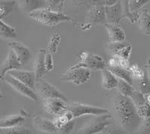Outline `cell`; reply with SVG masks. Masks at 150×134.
Here are the masks:
<instances>
[{"label":"cell","mask_w":150,"mask_h":134,"mask_svg":"<svg viewBox=\"0 0 150 134\" xmlns=\"http://www.w3.org/2000/svg\"><path fill=\"white\" fill-rule=\"evenodd\" d=\"M110 113L113 121L128 133H134L141 124L142 118L137 112L133 101L120 93L116 94L113 99Z\"/></svg>","instance_id":"1"},{"label":"cell","mask_w":150,"mask_h":134,"mask_svg":"<svg viewBox=\"0 0 150 134\" xmlns=\"http://www.w3.org/2000/svg\"><path fill=\"white\" fill-rule=\"evenodd\" d=\"M29 17L45 25L53 26L60 23L69 22L72 18L62 12H55L48 9H40L29 14Z\"/></svg>","instance_id":"2"},{"label":"cell","mask_w":150,"mask_h":134,"mask_svg":"<svg viewBox=\"0 0 150 134\" xmlns=\"http://www.w3.org/2000/svg\"><path fill=\"white\" fill-rule=\"evenodd\" d=\"M113 122L111 113L96 116L88 120L77 131V134H97Z\"/></svg>","instance_id":"3"},{"label":"cell","mask_w":150,"mask_h":134,"mask_svg":"<svg viewBox=\"0 0 150 134\" xmlns=\"http://www.w3.org/2000/svg\"><path fill=\"white\" fill-rule=\"evenodd\" d=\"M68 111L71 112L74 118L86 115H92L96 116L110 113V109L95 106L77 102H69Z\"/></svg>","instance_id":"4"},{"label":"cell","mask_w":150,"mask_h":134,"mask_svg":"<svg viewBox=\"0 0 150 134\" xmlns=\"http://www.w3.org/2000/svg\"><path fill=\"white\" fill-rule=\"evenodd\" d=\"M36 85L38 93L40 94L43 100L45 99H61L65 102L69 103L68 97L58 88L50 83L46 80L39 79L36 80Z\"/></svg>","instance_id":"5"},{"label":"cell","mask_w":150,"mask_h":134,"mask_svg":"<svg viewBox=\"0 0 150 134\" xmlns=\"http://www.w3.org/2000/svg\"><path fill=\"white\" fill-rule=\"evenodd\" d=\"M106 20L105 1H97L95 5L91 6L87 12L86 23L89 25L104 24Z\"/></svg>","instance_id":"6"},{"label":"cell","mask_w":150,"mask_h":134,"mask_svg":"<svg viewBox=\"0 0 150 134\" xmlns=\"http://www.w3.org/2000/svg\"><path fill=\"white\" fill-rule=\"evenodd\" d=\"M90 71L86 68L67 70L65 73L62 75L60 79L63 82H70L76 85H80L87 83L90 79Z\"/></svg>","instance_id":"7"},{"label":"cell","mask_w":150,"mask_h":134,"mask_svg":"<svg viewBox=\"0 0 150 134\" xmlns=\"http://www.w3.org/2000/svg\"><path fill=\"white\" fill-rule=\"evenodd\" d=\"M2 80H4L14 90L18 92L19 94L22 95L23 96H25V97L34 100V101H38V95H36L34 90H33L32 88L28 87L27 85H26L25 84L23 83H21V81L17 80V79L14 78L13 76L9 75L8 73L5 75V77H4Z\"/></svg>","instance_id":"8"},{"label":"cell","mask_w":150,"mask_h":134,"mask_svg":"<svg viewBox=\"0 0 150 134\" xmlns=\"http://www.w3.org/2000/svg\"><path fill=\"white\" fill-rule=\"evenodd\" d=\"M107 63L104 61L101 56L98 55L91 54L89 56L88 59L84 61H80L76 65H73L68 70L78 69V68H86L89 70L94 71H101L107 68Z\"/></svg>","instance_id":"9"},{"label":"cell","mask_w":150,"mask_h":134,"mask_svg":"<svg viewBox=\"0 0 150 134\" xmlns=\"http://www.w3.org/2000/svg\"><path fill=\"white\" fill-rule=\"evenodd\" d=\"M42 104L47 112L56 116H62L68 110V103L61 99H45Z\"/></svg>","instance_id":"10"},{"label":"cell","mask_w":150,"mask_h":134,"mask_svg":"<svg viewBox=\"0 0 150 134\" xmlns=\"http://www.w3.org/2000/svg\"><path fill=\"white\" fill-rule=\"evenodd\" d=\"M130 98L133 101L137 112L142 119L150 118V104H148L143 94L134 90Z\"/></svg>","instance_id":"11"},{"label":"cell","mask_w":150,"mask_h":134,"mask_svg":"<svg viewBox=\"0 0 150 134\" xmlns=\"http://www.w3.org/2000/svg\"><path fill=\"white\" fill-rule=\"evenodd\" d=\"M8 45L10 49L14 52L21 66L27 65L32 57V53L29 48L22 43L17 41H11L8 43Z\"/></svg>","instance_id":"12"},{"label":"cell","mask_w":150,"mask_h":134,"mask_svg":"<svg viewBox=\"0 0 150 134\" xmlns=\"http://www.w3.org/2000/svg\"><path fill=\"white\" fill-rule=\"evenodd\" d=\"M9 75L13 76L14 78L21 81L23 84L27 85L33 90L35 88L36 83V76L34 71H23V70H14L11 71L8 73Z\"/></svg>","instance_id":"13"},{"label":"cell","mask_w":150,"mask_h":134,"mask_svg":"<svg viewBox=\"0 0 150 134\" xmlns=\"http://www.w3.org/2000/svg\"><path fill=\"white\" fill-rule=\"evenodd\" d=\"M21 66V63L19 61L18 59L16 56L15 53L12 49H9L8 54L7 57L5 59V61L2 62V65L1 66V70H0V76L1 79L3 80L5 76L11 71L14 70H20Z\"/></svg>","instance_id":"14"},{"label":"cell","mask_w":150,"mask_h":134,"mask_svg":"<svg viewBox=\"0 0 150 134\" xmlns=\"http://www.w3.org/2000/svg\"><path fill=\"white\" fill-rule=\"evenodd\" d=\"M32 123L35 129L44 133H58V129L53 124V121L42 118L39 116H33L32 118Z\"/></svg>","instance_id":"15"},{"label":"cell","mask_w":150,"mask_h":134,"mask_svg":"<svg viewBox=\"0 0 150 134\" xmlns=\"http://www.w3.org/2000/svg\"><path fill=\"white\" fill-rule=\"evenodd\" d=\"M105 12L107 20L110 21L111 23L120 24V20L123 19V8L122 1L118 0V2L112 6H105Z\"/></svg>","instance_id":"16"},{"label":"cell","mask_w":150,"mask_h":134,"mask_svg":"<svg viewBox=\"0 0 150 134\" xmlns=\"http://www.w3.org/2000/svg\"><path fill=\"white\" fill-rule=\"evenodd\" d=\"M104 27L107 29L109 35L110 40L111 42H124L125 41V31L122 29L120 24L108 23L104 24Z\"/></svg>","instance_id":"17"},{"label":"cell","mask_w":150,"mask_h":134,"mask_svg":"<svg viewBox=\"0 0 150 134\" xmlns=\"http://www.w3.org/2000/svg\"><path fill=\"white\" fill-rule=\"evenodd\" d=\"M47 53V51L45 49H40L38 51L34 63V72L37 80L42 79L43 76L47 73L46 66H45V57Z\"/></svg>","instance_id":"18"},{"label":"cell","mask_w":150,"mask_h":134,"mask_svg":"<svg viewBox=\"0 0 150 134\" xmlns=\"http://www.w3.org/2000/svg\"><path fill=\"white\" fill-rule=\"evenodd\" d=\"M18 5L21 11L25 13H32L35 11L45 9L47 5L46 0H23L18 1Z\"/></svg>","instance_id":"19"},{"label":"cell","mask_w":150,"mask_h":134,"mask_svg":"<svg viewBox=\"0 0 150 134\" xmlns=\"http://www.w3.org/2000/svg\"><path fill=\"white\" fill-rule=\"evenodd\" d=\"M137 24L143 35H150V13L147 9H143L140 11V17Z\"/></svg>","instance_id":"20"},{"label":"cell","mask_w":150,"mask_h":134,"mask_svg":"<svg viewBox=\"0 0 150 134\" xmlns=\"http://www.w3.org/2000/svg\"><path fill=\"white\" fill-rule=\"evenodd\" d=\"M101 74H102L101 85H102L103 88L107 90H111L113 88H116L119 78H117L112 72L110 71L107 68L101 71Z\"/></svg>","instance_id":"21"},{"label":"cell","mask_w":150,"mask_h":134,"mask_svg":"<svg viewBox=\"0 0 150 134\" xmlns=\"http://www.w3.org/2000/svg\"><path fill=\"white\" fill-rule=\"evenodd\" d=\"M26 116H23L22 114L7 116L0 120V127H13L18 126L26 120Z\"/></svg>","instance_id":"22"},{"label":"cell","mask_w":150,"mask_h":134,"mask_svg":"<svg viewBox=\"0 0 150 134\" xmlns=\"http://www.w3.org/2000/svg\"><path fill=\"white\" fill-rule=\"evenodd\" d=\"M107 69L109 70L110 71L112 72L115 76L119 79L125 80V82L133 85L134 80L132 79L131 73L128 69H124V68H120V67H116V68H110V67L107 66Z\"/></svg>","instance_id":"23"},{"label":"cell","mask_w":150,"mask_h":134,"mask_svg":"<svg viewBox=\"0 0 150 134\" xmlns=\"http://www.w3.org/2000/svg\"><path fill=\"white\" fill-rule=\"evenodd\" d=\"M0 37L2 39H14L17 37L15 28L0 20Z\"/></svg>","instance_id":"24"},{"label":"cell","mask_w":150,"mask_h":134,"mask_svg":"<svg viewBox=\"0 0 150 134\" xmlns=\"http://www.w3.org/2000/svg\"><path fill=\"white\" fill-rule=\"evenodd\" d=\"M133 86L135 90L140 92L143 95L150 94V81L149 80L146 71V74L143 79L140 80H134Z\"/></svg>","instance_id":"25"},{"label":"cell","mask_w":150,"mask_h":134,"mask_svg":"<svg viewBox=\"0 0 150 134\" xmlns=\"http://www.w3.org/2000/svg\"><path fill=\"white\" fill-rule=\"evenodd\" d=\"M122 8L123 14L122 18H128L131 23H137L138 18L140 17V12H131L129 10V1L128 0H124L122 1Z\"/></svg>","instance_id":"26"},{"label":"cell","mask_w":150,"mask_h":134,"mask_svg":"<svg viewBox=\"0 0 150 134\" xmlns=\"http://www.w3.org/2000/svg\"><path fill=\"white\" fill-rule=\"evenodd\" d=\"M129 44V43H127L126 41L124 42H110L106 43L104 45V48L109 52L112 55V56H116L120 53V51L123 48L127 47Z\"/></svg>","instance_id":"27"},{"label":"cell","mask_w":150,"mask_h":134,"mask_svg":"<svg viewBox=\"0 0 150 134\" xmlns=\"http://www.w3.org/2000/svg\"><path fill=\"white\" fill-rule=\"evenodd\" d=\"M15 4V1H0V20H3V18L10 15L14 10Z\"/></svg>","instance_id":"28"},{"label":"cell","mask_w":150,"mask_h":134,"mask_svg":"<svg viewBox=\"0 0 150 134\" xmlns=\"http://www.w3.org/2000/svg\"><path fill=\"white\" fill-rule=\"evenodd\" d=\"M0 134H32V131L23 126L13 127H0Z\"/></svg>","instance_id":"29"},{"label":"cell","mask_w":150,"mask_h":134,"mask_svg":"<svg viewBox=\"0 0 150 134\" xmlns=\"http://www.w3.org/2000/svg\"><path fill=\"white\" fill-rule=\"evenodd\" d=\"M116 88H117V90L120 92L121 95L128 97H131L132 93L135 90L133 85H131V84L125 82V80H121V79L118 80V84Z\"/></svg>","instance_id":"30"},{"label":"cell","mask_w":150,"mask_h":134,"mask_svg":"<svg viewBox=\"0 0 150 134\" xmlns=\"http://www.w3.org/2000/svg\"><path fill=\"white\" fill-rule=\"evenodd\" d=\"M128 71L131 73V76L133 80H140L143 79V77L145 76L146 74V70L145 68H140L137 63H133L132 65H130Z\"/></svg>","instance_id":"31"},{"label":"cell","mask_w":150,"mask_h":134,"mask_svg":"<svg viewBox=\"0 0 150 134\" xmlns=\"http://www.w3.org/2000/svg\"><path fill=\"white\" fill-rule=\"evenodd\" d=\"M61 42V36L58 32H56L50 37L48 44V52L52 53H56L59 49V44Z\"/></svg>","instance_id":"32"},{"label":"cell","mask_w":150,"mask_h":134,"mask_svg":"<svg viewBox=\"0 0 150 134\" xmlns=\"http://www.w3.org/2000/svg\"><path fill=\"white\" fill-rule=\"evenodd\" d=\"M46 8L55 12H61L62 8L65 6V1L63 0H46Z\"/></svg>","instance_id":"33"},{"label":"cell","mask_w":150,"mask_h":134,"mask_svg":"<svg viewBox=\"0 0 150 134\" xmlns=\"http://www.w3.org/2000/svg\"><path fill=\"white\" fill-rule=\"evenodd\" d=\"M101 134H128V133L118 124L112 123L106 127Z\"/></svg>","instance_id":"34"},{"label":"cell","mask_w":150,"mask_h":134,"mask_svg":"<svg viewBox=\"0 0 150 134\" xmlns=\"http://www.w3.org/2000/svg\"><path fill=\"white\" fill-rule=\"evenodd\" d=\"M149 0H130L128 5L131 12H137L139 9L142 8L145 5L148 4Z\"/></svg>","instance_id":"35"},{"label":"cell","mask_w":150,"mask_h":134,"mask_svg":"<svg viewBox=\"0 0 150 134\" xmlns=\"http://www.w3.org/2000/svg\"><path fill=\"white\" fill-rule=\"evenodd\" d=\"M134 134H150V118L142 119L140 127Z\"/></svg>","instance_id":"36"},{"label":"cell","mask_w":150,"mask_h":134,"mask_svg":"<svg viewBox=\"0 0 150 134\" xmlns=\"http://www.w3.org/2000/svg\"><path fill=\"white\" fill-rule=\"evenodd\" d=\"M75 126V120L71 121L69 122L66 123L65 124H64L62 127L58 130L59 134H70L72 132V130H74Z\"/></svg>","instance_id":"37"},{"label":"cell","mask_w":150,"mask_h":134,"mask_svg":"<svg viewBox=\"0 0 150 134\" xmlns=\"http://www.w3.org/2000/svg\"><path fill=\"white\" fill-rule=\"evenodd\" d=\"M131 49H132V47H131V44H129L127 47L123 48L120 51V53H118L116 56H119L120 58L124 59H129V57L131 56Z\"/></svg>","instance_id":"38"},{"label":"cell","mask_w":150,"mask_h":134,"mask_svg":"<svg viewBox=\"0 0 150 134\" xmlns=\"http://www.w3.org/2000/svg\"><path fill=\"white\" fill-rule=\"evenodd\" d=\"M45 66H46L47 72L51 71L54 68V64H53V59L52 54L49 52H47L45 57Z\"/></svg>","instance_id":"39"},{"label":"cell","mask_w":150,"mask_h":134,"mask_svg":"<svg viewBox=\"0 0 150 134\" xmlns=\"http://www.w3.org/2000/svg\"><path fill=\"white\" fill-rule=\"evenodd\" d=\"M114 57H116V59H117V62H118V67H120V68H124V69H128L130 67V63L129 61L127 59H122L120 57L117 56H113Z\"/></svg>","instance_id":"40"},{"label":"cell","mask_w":150,"mask_h":134,"mask_svg":"<svg viewBox=\"0 0 150 134\" xmlns=\"http://www.w3.org/2000/svg\"><path fill=\"white\" fill-rule=\"evenodd\" d=\"M89 55H90V53L88 51H83V52H82V53L79 55V56H80V59L81 60V61H84L88 59Z\"/></svg>","instance_id":"41"},{"label":"cell","mask_w":150,"mask_h":134,"mask_svg":"<svg viewBox=\"0 0 150 134\" xmlns=\"http://www.w3.org/2000/svg\"><path fill=\"white\" fill-rule=\"evenodd\" d=\"M144 68H145L146 71L147 75H148V77H149V81H150V60H148V61H147V64L145 65V66H144Z\"/></svg>","instance_id":"42"},{"label":"cell","mask_w":150,"mask_h":134,"mask_svg":"<svg viewBox=\"0 0 150 134\" xmlns=\"http://www.w3.org/2000/svg\"><path fill=\"white\" fill-rule=\"evenodd\" d=\"M144 97H145L146 101L148 102V104H150V94H148V95H144Z\"/></svg>","instance_id":"43"},{"label":"cell","mask_w":150,"mask_h":134,"mask_svg":"<svg viewBox=\"0 0 150 134\" xmlns=\"http://www.w3.org/2000/svg\"><path fill=\"white\" fill-rule=\"evenodd\" d=\"M128 134H134V133H128Z\"/></svg>","instance_id":"44"},{"label":"cell","mask_w":150,"mask_h":134,"mask_svg":"<svg viewBox=\"0 0 150 134\" xmlns=\"http://www.w3.org/2000/svg\"><path fill=\"white\" fill-rule=\"evenodd\" d=\"M149 60H150V57H149Z\"/></svg>","instance_id":"45"}]
</instances>
